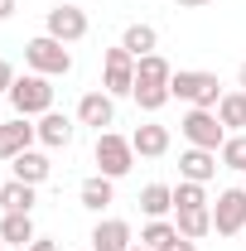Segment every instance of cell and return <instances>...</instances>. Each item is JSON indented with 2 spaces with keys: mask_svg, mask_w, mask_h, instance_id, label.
<instances>
[{
  "mask_svg": "<svg viewBox=\"0 0 246 251\" xmlns=\"http://www.w3.org/2000/svg\"><path fill=\"white\" fill-rule=\"evenodd\" d=\"M5 101L15 106V116L39 121L44 111H53V77H44V73H25V77H15V87L5 92Z\"/></svg>",
  "mask_w": 246,
  "mask_h": 251,
  "instance_id": "obj_1",
  "label": "cell"
},
{
  "mask_svg": "<svg viewBox=\"0 0 246 251\" xmlns=\"http://www.w3.org/2000/svg\"><path fill=\"white\" fill-rule=\"evenodd\" d=\"M169 92L188 101V106H208L217 111V101H222V82H217V73H203V68H179L174 77H169Z\"/></svg>",
  "mask_w": 246,
  "mask_h": 251,
  "instance_id": "obj_2",
  "label": "cell"
},
{
  "mask_svg": "<svg viewBox=\"0 0 246 251\" xmlns=\"http://www.w3.org/2000/svg\"><path fill=\"white\" fill-rule=\"evenodd\" d=\"M97 174H106V179H125L130 169H135V145H130V135H116V130H101L97 135Z\"/></svg>",
  "mask_w": 246,
  "mask_h": 251,
  "instance_id": "obj_3",
  "label": "cell"
},
{
  "mask_svg": "<svg viewBox=\"0 0 246 251\" xmlns=\"http://www.w3.org/2000/svg\"><path fill=\"white\" fill-rule=\"evenodd\" d=\"M25 68L29 73H44V77H68L73 73V53H68V44L39 34V39L25 44Z\"/></svg>",
  "mask_w": 246,
  "mask_h": 251,
  "instance_id": "obj_4",
  "label": "cell"
},
{
  "mask_svg": "<svg viewBox=\"0 0 246 251\" xmlns=\"http://www.w3.org/2000/svg\"><path fill=\"white\" fill-rule=\"evenodd\" d=\"M179 135L188 145H198V150H222L227 126L217 121V111H208V106H188V116L179 121Z\"/></svg>",
  "mask_w": 246,
  "mask_h": 251,
  "instance_id": "obj_5",
  "label": "cell"
},
{
  "mask_svg": "<svg viewBox=\"0 0 246 251\" xmlns=\"http://www.w3.org/2000/svg\"><path fill=\"white\" fill-rule=\"evenodd\" d=\"M101 92H111V97L135 92V53H125L121 44L101 53Z\"/></svg>",
  "mask_w": 246,
  "mask_h": 251,
  "instance_id": "obj_6",
  "label": "cell"
},
{
  "mask_svg": "<svg viewBox=\"0 0 246 251\" xmlns=\"http://www.w3.org/2000/svg\"><path fill=\"white\" fill-rule=\"evenodd\" d=\"M213 232L217 237H242L246 232V188H222V193H217Z\"/></svg>",
  "mask_w": 246,
  "mask_h": 251,
  "instance_id": "obj_7",
  "label": "cell"
},
{
  "mask_svg": "<svg viewBox=\"0 0 246 251\" xmlns=\"http://www.w3.org/2000/svg\"><path fill=\"white\" fill-rule=\"evenodd\" d=\"M87 29H92V25H87V10H82V5H53L49 20H44V34L58 39V44H82Z\"/></svg>",
  "mask_w": 246,
  "mask_h": 251,
  "instance_id": "obj_8",
  "label": "cell"
},
{
  "mask_svg": "<svg viewBox=\"0 0 246 251\" xmlns=\"http://www.w3.org/2000/svg\"><path fill=\"white\" fill-rule=\"evenodd\" d=\"M77 126H92L97 135L106 126H116V97L111 92H82V101H77Z\"/></svg>",
  "mask_w": 246,
  "mask_h": 251,
  "instance_id": "obj_9",
  "label": "cell"
},
{
  "mask_svg": "<svg viewBox=\"0 0 246 251\" xmlns=\"http://www.w3.org/2000/svg\"><path fill=\"white\" fill-rule=\"evenodd\" d=\"M34 130H39V145H49V150H68V145L77 140V121L63 116V111H44V116L34 121Z\"/></svg>",
  "mask_w": 246,
  "mask_h": 251,
  "instance_id": "obj_10",
  "label": "cell"
},
{
  "mask_svg": "<svg viewBox=\"0 0 246 251\" xmlns=\"http://www.w3.org/2000/svg\"><path fill=\"white\" fill-rule=\"evenodd\" d=\"M217 169H222L217 150H198V145H188L184 155H179V179H188V184H213Z\"/></svg>",
  "mask_w": 246,
  "mask_h": 251,
  "instance_id": "obj_11",
  "label": "cell"
},
{
  "mask_svg": "<svg viewBox=\"0 0 246 251\" xmlns=\"http://www.w3.org/2000/svg\"><path fill=\"white\" fill-rule=\"evenodd\" d=\"M87 242H92V251H130L135 247V232H130V222H121V218H101Z\"/></svg>",
  "mask_w": 246,
  "mask_h": 251,
  "instance_id": "obj_12",
  "label": "cell"
},
{
  "mask_svg": "<svg viewBox=\"0 0 246 251\" xmlns=\"http://www.w3.org/2000/svg\"><path fill=\"white\" fill-rule=\"evenodd\" d=\"M34 140H39V130L29 126V116H15V121H0V159H15L34 150Z\"/></svg>",
  "mask_w": 246,
  "mask_h": 251,
  "instance_id": "obj_13",
  "label": "cell"
},
{
  "mask_svg": "<svg viewBox=\"0 0 246 251\" xmlns=\"http://www.w3.org/2000/svg\"><path fill=\"white\" fill-rule=\"evenodd\" d=\"M10 169H15V179H20V184H34V188H39L49 174H53V159L44 155V150H25V155L10 159Z\"/></svg>",
  "mask_w": 246,
  "mask_h": 251,
  "instance_id": "obj_14",
  "label": "cell"
},
{
  "mask_svg": "<svg viewBox=\"0 0 246 251\" xmlns=\"http://www.w3.org/2000/svg\"><path fill=\"white\" fill-rule=\"evenodd\" d=\"M77 198H82V208H87V213H106V208L116 203V179H106V174H92V179H82Z\"/></svg>",
  "mask_w": 246,
  "mask_h": 251,
  "instance_id": "obj_15",
  "label": "cell"
},
{
  "mask_svg": "<svg viewBox=\"0 0 246 251\" xmlns=\"http://www.w3.org/2000/svg\"><path fill=\"white\" fill-rule=\"evenodd\" d=\"M130 145H135V155L140 159H159L169 155V126H135V135H130Z\"/></svg>",
  "mask_w": 246,
  "mask_h": 251,
  "instance_id": "obj_16",
  "label": "cell"
},
{
  "mask_svg": "<svg viewBox=\"0 0 246 251\" xmlns=\"http://www.w3.org/2000/svg\"><path fill=\"white\" fill-rule=\"evenodd\" d=\"M34 237H39V232H34V213H5V218H0V242H5V247H29Z\"/></svg>",
  "mask_w": 246,
  "mask_h": 251,
  "instance_id": "obj_17",
  "label": "cell"
},
{
  "mask_svg": "<svg viewBox=\"0 0 246 251\" xmlns=\"http://www.w3.org/2000/svg\"><path fill=\"white\" fill-rule=\"evenodd\" d=\"M174 227H179V237H188V242H203L213 232V208H179Z\"/></svg>",
  "mask_w": 246,
  "mask_h": 251,
  "instance_id": "obj_18",
  "label": "cell"
},
{
  "mask_svg": "<svg viewBox=\"0 0 246 251\" xmlns=\"http://www.w3.org/2000/svg\"><path fill=\"white\" fill-rule=\"evenodd\" d=\"M121 49H125V53H135V58H145V53H159V29H154V25H125Z\"/></svg>",
  "mask_w": 246,
  "mask_h": 251,
  "instance_id": "obj_19",
  "label": "cell"
},
{
  "mask_svg": "<svg viewBox=\"0 0 246 251\" xmlns=\"http://www.w3.org/2000/svg\"><path fill=\"white\" fill-rule=\"evenodd\" d=\"M169 208H174V188L169 184H145L140 188V213L145 218H169Z\"/></svg>",
  "mask_w": 246,
  "mask_h": 251,
  "instance_id": "obj_20",
  "label": "cell"
},
{
  "mask_svg": "<svg viewBox=\"0 0 246 251\" xmlns=\"http://www.w3.org/2000/svg\"><path fill=\"white\" fill-rule=\"evenodd\" d=\"M34 184H20V179H10V184H0V208L5 213H34Z\"/></svg>",
  "mask_w": 246,
  "mask_h": 251,
  "instance_id": "obj_21",
  "label": "cell"
},
{
  "mask_svg": "<svg viewBox=\"0 0 246 251\" xmlns=\"http://www.w3.org/2000/svg\"><path fill=\"white\" fill-rule=\"evenodd\" d=\"M217 121L227 126V135H232V130H246V97L242 92H222V101H217Z\"/></svg>",
  "mask_w": 246,
  "mask_h": 251,
  "instance_id": "obj_22",
  "label": "cell"
},
{
  "mask_svg": "<svg viewBox=\"0 0 246 251\" xmlns=\"http://www.w3.org/2000/svg\"><path fill=\"white\" fill-rule=\"evenodd\" d=\"M140 242H145L150 251H164L169 242H179V227H174L169 218H150L145 227H140Z\"/></svg>",
  "mask_w": 246,
  "mask_h": 251,
  "instance_id": "obj_23",
  "label": "cell"
},
{
  "mask_svg": "<svg viewBox=\"0 0 246 251\" xmlns=\"http://www.w3.org/2000/svg\"><path fill=\"white\" fill-rule=\"evenodd\" d=\"M135 106H140V111H159V106H164V101H174V92H169V82H135Z\"/></svg>",
  "mask_w": 246,
  "mask_h": 251,
  "instance_id": "obj_24",
  "label": "cell"
},
{
  "mask_svg": "<svg viewBox=\"0 0 246 251\" xmlns=\"http://www.w3.org/2000/svg\"><path fill=\"white\" fill-rule=\"evenodd\" d=\"M174 77V68L164 53H145V58H135V82H169Z\"/></svg>",
  "mask_w": 246,
  "mask_h": 251,
  "instance_id": "obj_25",
  "label": "cell"
},
{
  "mask_svg": "<svg viewBox=\"0 0 246 251\" xmlns=\"http://www.w3.org/2000/svg\"><path fill=\"white\" fill-rule=\"evenodd\" d=\"M217 159H222V169H242L246 174V130H232V135L222 140Z\"/></svg>",
  "mask_w": 246,
  "mask_h": 251,
  "instance_id": "obj_26",
  "label": "cell"
},
{
  "mask_svg": "<svg viewBox=\"0 0 246 251\" xmlns=\"http://www.w3.org/2000/svg\"><path fill=\"white\" fill-rule=\"evenodd\" d=\"M179 208H213V203H208V184L179 179V184H174V213H179Z\"/></svg>",
  "mask_w": 246,
  "mask_h": 251,
  "instance_id": "obj_27",
  "label": "cell"
},
{
  "mask_svg": "<svg viewBox=\"0 0 246 251\" xmlns=\"http://www.w3.org/2000/svg\"><path fill=\"white\" fill-rule=\"evenodd\" d=\"M15 77H20V73H15L10 63L0 58V97H5V92H10V87H15Z\"/></svg>",
  "mask_w": 246,
  "mask_h": 251,
  "instance_id": "obj_28",
  "label": "cell"
},
{
  "mask_svg": "<svg viewBox=\"0 0 246 251\" xmlns=\"http://www.w3.org/2000/svg\"><path fill=\"white\" fill-rule=\"evenodd\" d=\"M25 251H63V247H58V242H49V237H34Z\"/></svg>",
  "mask_w": 246,
  "mask_h": 251,
  "instance_id": "obj_29",
  "label": "cell"
},
{
  "mask_svg": "<svg viewBox=\"0 0 246 251\" xmlns=\"http://www.w3.org/2000/svg\"><path fill=\"white\" fill-rule=\"evenodd\" d=\"M164 251H198V242H188V237H179V242H169Z\"/></svg>",
  "mask_w": 246,
  "mask_h": 251,
  "instance_id": "obj_30",
  "label": "cell"
},
{
  "mask_svg": "<svg viewBox=\"0 0 246 251\" xmlns=\"http://www.w3.org/2000/svg\"><path fill=\"white\" fill-rule=\"evenodd\" d=\"M15 10H20V0H0V20H10Z\"/></svg>",
  "mask_w": 246,
  "mask_h": 251,
  "instance_id": "obj_31",
  "label": "cell"
},
{
  "mask_svg": "<svg viewBox=\"0 0 246 251\" xmlns=\"http://www.w3.org/2000/svg\"><path fill=\"white\" fill-rule=\"evenodd\" d=\"M174 5H184V10H203V5H213V0H174Z\"/></svg>",
  "mask_w": 246,
  "mask_h": 251,
  "instance_id": "obj_32",
  "label": "cell"
},
{
  "mask_svg": "<svg viewBox=\"0 0 246 251\" xmlns=\"http://www.w3.org/2000/svg\"><path fill=\"white\" fill-rule=\"evenodd\" d=\"M237 82H242V92H246V63H242V73H237Z\"/></svg>",
  "mask_w": 246,
  "mask_h": 251,
  "instance_id": "obj_33",
  "label": "cell"
},
{
  "mask_svg": "<svg viewBox=\"0 0 246 251\" xmlns=\"http://www.w3.org/2000/svg\"><path fill=\"white\" fill-rule=\"evenodd\" d=\"M130 251H150V247H145V242H135V247H130Z\"/></svg>",
  "mask_w": 246,
  "mask_h": 251,
  "instance_id": "obj_34",
  "label": "cell"
},
{
  "mask_svg": "<svg viewBox=\"0 0 246 251\" xmlns=\"http://www.w3.org/2000/svg\"><path fill=\"white\" fill-rule=\"evenodd\" d=\"M242 97H246V92H242Z\"/></svg>",
  "mask_w": 246,
  "mask_h": 251,
  "instance_id": "obj_35",
  "label": "cell"
}]
</instances>
